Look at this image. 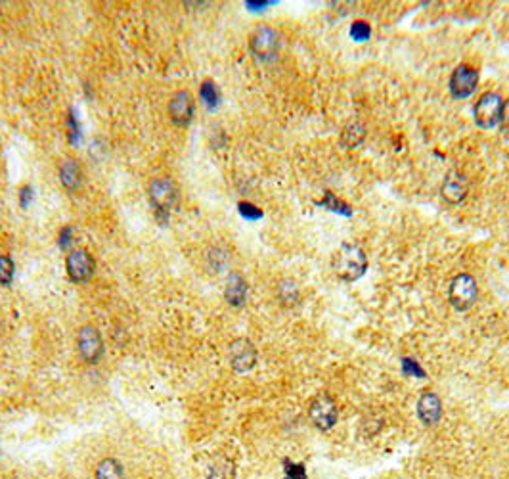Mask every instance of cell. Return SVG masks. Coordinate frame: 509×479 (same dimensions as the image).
Returning a JSON list of instances; mask_svg holds the SVG:
<instances>
[{"label":"cell","instance_id":"obj_25","mask_svg":"<svg viewBox=\"0 0 509 479\" xmlns=\"http://www.w3.org/2000/svg\"><path fill=\"white\" fill-rule=\"evenodd\" d=\"M402 370H404V374H408V376H419V378H425V372H423L422 366L415 363L414 358L410 357L402 358Z\"/></svg>","mask_w":509,"mask_h":479},{"label":"cell","instance_id":"obj_8","mask_svg":"<svg viewBox=\"0 0 509 479\" xmlns=\"http://www.w3.org/2000/svg\"><path fill=\"white\" fill-rule=\"evenodd\" d=\"M477 85H479V71L469 63H462L452 71L450 77V95L462 100V98H469V96L475 92Z\"/></svg>","mask_w":509,"mask_h":479},{"label":"cell","instance_id":"obj_11","mask_svg":"<svg viewBox=\"0 0 509 479\" xmlns=\"http://www.w3.org/2000/svg\"><path fill=\"white\" fill-rule=\"evenodd\" d=\"M168 117L176 127H188L194 119V100L188 90L174 92L168 102Z\"/></svg>","mask_w":509,"mask_h":479},{"label":"cell","instance_id":"obj_17","mask_svg":"<svg viewBox=\"0 0 509 479\" xmlns=\"http://www.w3.org/2000/svg\"><path fill=\"white\" fill-rule=\"evenodd\" d=\"M364 136H366V128H364V125L358 121L348 123L347 127L343 128V144H345L347 148H356V146H360L362 140H364Z\"/></svg>","mask_w":509,"mask_h":479},{"label":"cell","instance_id":"obj_23","mask_svg":"<svg viewBox=\"0 0 509 479\" xmlns=\"http://www.w3.org/2000/svg\"><path fill=\"white\" fill-rule=\"evenodd\" d=\"M324 207H328V210L335 211V213H341V215H350L352 213V210L348 207L347 203L345 202H339L337 198L331 194V192H328L326 194V200H324Z\"/></svg>","mask_w":509,"mask_h":479},{"label":"cell","instance_id":"obj_21","mask_svg":"<svg viewBox=\"0 0 509 479\" xmlns=\"http://www.w3.org/2000/svg\"><path fill=\"white\" fill-rule=\"evenodd\" d=\"M13 261L10 255H0V284L2 286H10L13 280Z\"/></svg>","mask_w":509,"mask_h":479},{"label":"cell","instance_id":"obj_2","mask_svg":"<svg viewBox=\"0 0 509 479\" xmlns=\"http://www.w3.org/2000/svg\"><path fill=\"white\" fill-rule=\"evenodd\" d=\"M149 202L154 205L155 217L159 223L168 221V210L178 202V186L171 178H155L149 184Z\"/></svg>","mask_w":509,"mask_h":479},{"label":"cell","instance_id":"obj_30","mask_svg":"<svg viewBox=\"0 0 509 479\" xmlns=\"http://www.w3.org/2000/svg\"><path fill=\"white\" fill-rule=\"evenodd\" d=\"M268 2H247V8L249 10H262V8H266Z\"/></svg>","mask_w":509,"mask_h":479},{"label":"cell","instance_id":"obj_5","mask_svg":"<svg viewBox=\"0 0 509 479\" xmlns=\"http://www.w3.org/2000/svg\"><path fill=\"white\" fill-rule=\"evenodd\" d=\"M77 349L85 363L98 365L104 357V339L98 328L92 325L80 326L77 332Z\"/></svg>","mask_w":509,"mask_h":479},{"label":"cell","instance_id":"obj_19","mask_svg":"<svg viewBox=\"0 0 509 479\" xmlns=\"http://www.w3.org/2000/svg\"><path fill=\"white\" fill-rule=\"evenodd\" d=\"M200 98L201 102L205 104V108L207 109H214L219 104H221V92H219V88H216V85H214L211 79L201 83Z\"/></svg>","mask_w":509,"mask_h":479},{"label":"cell","instance_id":"obj_12","mask_svg":"<svg viewBox=\"0 0 509 479\" xmlns=\"http://www.w3.org/2000/svg\"><path fill=\"white\" fill-rule=\"evenodd\" d=\"M441 194L444 202L452 205H460L467 196V183L460 173H450L441 186Z\"/></svg>","mask_w":509,"mask_h":479},{"label":"cell","instance_id":"obj_7","mask_svg":"<svg viewBox=\"0 0 509 479\" xmlns=\"http://www.w3.org/2000/svg\"><path fill=\"white\" fill-rule=\"evenodd\" d=\"M96 263L87 250H71L66 257V270L69 280L75 284L88 282L94 274Z\"/></svg>","mask_w":509,"mask_h":479},{"label":"cell","instance_id":"obj_3","mask_svg":"<svg viewBox=\"0 0 509 479\" xmlns=\"http://www.w3.org/2000/svg\"><path fill=\"white\" fill-rule=\"evenodd\" d=\"M249 48L259 61H272L280 52V33L268 25H259L249 35Z\"/></svg>","mask_w":509,"mask_h":479},{"label":"cell","instance_id":"obj_6","mask_svg":"<svg viewBox=\"0 0 509 479\" xmlns=\"http://www.w3.org/2000/svg\"><path fill=\"white\" fill-rule=\"evenodd\" d=\"M308 416H310V422L321 430V432H328L331 430L335 424H337V418H339V408L335 405V401L329 395H318L316 399H312V403L308 406Z\"/></svg>","mask_w":509,"mask_h":479},{"label":"cell","instance_id":"obj_22","mask_svg":"<svg viewBox=\"0 0 509 479\" xmlns=\"http://www.w3.org/2000/svg\"><path fill=\"white\" fill-rule=\"evenodd\" d=\"M369 35H372V28H369L368 21L358 20L350 25V37H352L355 41H368Z\"/></svg>","mask_w":509,"mask_h":479},{"label":"cell","instance_id":"obj_18","mask_svg":"<svg viewBox=\"0 0 509 479\" xmlns=\"http://www.w3.org/2000/svg\"><path fill=\"white\" fill-rule=\"evenodd\" d=\"M207 479H234L235 478V466L228 460H219L207 466V472H205Z\"/></svg>","mask_w":509,"mask_h":479},{"label":"cell","instance_id":"obj_24","mask_svg":"<svg viewBox=\"0 0 509 479\" xmlns=\"http://www.w3.org/2000/svg\"><path fill=\"white\" fill-rule=\"evenodd\" d=\"M238 211H240V215L243 217V219H247V221H257V219H261L262 217V211L259 210L257 205H253V203L249 202H240Z\"/></svg>","mask_w":509,"mask_h":479},{"label":"cell","instance_id":"obj_28","mask_svg":"<svg viewBox=\"0 0 509 479\" xmlns=\"http://www.w3.org/2000/svg\"><path fill=\"white\" fill-rule=\"evenodd\" d=\"M500 127L503 128V133H509V100L502 104V114H500Z\"/></svg>","mask_w":509,"mask_h":479},{"label":"cell","instance_id":"obj_14","mask_svg":"<svg viewBox=\"0 0 509 479\" xmlns=\"http://www.w3.org/2000/svg\"><path fill=\"white\" fill-rule=\"evenodd\" d=\"M224 297L232 307H241L247 299V282L241 277L240 272H232L226 280V288H224Z\"/></svg>","mask_w":509,"mask_h":479},{"label":"cell","instance_id":"obj_26","mask_svg":"<svg viewBox=\"0 0 509 479\" xmlns=\"http://www.w3.org/2000/svg\"><path fill=\"white\" fill-rule=\"evenodd\" d=\"M71 234H73V229L71 226H63L60 230V234H58V243H60V248L67 250L69 248V243H71Z\"/></svg>","mask_w":509,"mask_h":479},{"label":"cell","instance_id":"obj_16","mask_svg":"<svg viewBox=\"0 0 509 479\" xmlns=\"http://www.w3.org/2000/svg\"><path fill=\"white\" fill-rule=\"evenodd\" d=\"M94 479H125L123 464L115 459H104L94 470Z\"/></svg>","mask_w":509,"mask_h":479},{"label":"cell","instance_id":"obj_10","mask_svg":"<svg viewBox=\"0 0 509 479\" xmlns=\"http://www.w3.org/2000/svg\"><path fill=\"white\" fill-rule=\"evenodd\" d=\"M228 355H230V365L238 374H245V372L251 370L257 365V357H259L255 345L247 338H240L232 341Z\"/></svg>","mask_w":509,"mask_h":479},{"label":"cell","instance_id":"obj_13","mask_svg":"<svg viewBox=\"0 0 509 479\" xmlns=\"http://www.w3.org/2000/svg\"><path fill=\"white\" fill-rule=\"evenodd\" d=\"M417 416L425 425H435L442 416V403L436 393H423L417 401Z\"/></svg>","mask_w":509,"mask_h":479},{"label":"cell","instance_id":"obj_15","mask_svg":"<svg viewBox=\"0 0 509 479\" xmlns=\"http://www.w3.org/2000/svg\"><path fill=\"white\" fill-rule=\"evenodd\" d=\"M60 181L63 188L69 192H77L82 184V169L79 163L71 157H66L60 165Z\"/></svg>","mask_w":509,"mask_h":479},{"label":"cell","instance_id":"obj_29","mask_svg":"<svg viewBox=\"0 0 509 479\" xmlns=\"http://www.w3.org/2000/svg\"><path fill=\"white\" fill-rule=\"evenodd\" d=\"M31 200H33V188H31V186H21L20 190L21 207H27V205L31 203Z\"/></svg>","mask_w":509,"mask_h":479},{"label":"cell","instance_id":"obj_20","mask_svg":"<svg viewBox=\"0 0 509 479\" xmlns=\"http://www.w3.org/2000/svg\"><path fill=\"white\" fill-rule=\"evenodd\" d=\"M280 301L283 305H295L299 301V288L293 280H283L280 284Z\"/></svg>","mask_w":509,"mask_h":479},{"label":"cell","instance_id":"obj_1","mask_svg":"<svg viewBox=\"0 0 509 479\" xmlns=\"http://www.w3.org/2000/svg\"><path fill=\"white\" fill-rule=\"evenodd\" d=\"M335 274L345 282H356L368 270V257L360 245L356 243H343L339 250L333 253L331 261Z\"/></svg>","mask_w":509,"mask_h":479},{"label":"cell","instance_id":"obj_4","mask_svg":"<svg viewBox=\"0 0 509 479\" xmlns=\"http://www.w3.org/2000/svg\"><path fill=\"white\" fill-rule=\"evenodd\" d=\"M477 296H479V288H477L475 278L471 274H458L450 282L448 301L455 310L465 313L467 309H471L477 301Z\"/></svg>","mask_w":509,"mask_h":479},{"label":"cell","instance_id":"obj_27","mask_svg":"<svg viewBox=\"0 0 509 479\" xmlns=\"http://www.w3.org/2000/svg\"><path fill=\"white\" fill-rule=\"evenodd\" d=\"M286 472H288V479H305L307 478V473H305V468L302 464H289L286 468Z\"/></svg>","mask_w":509,"mask_h":479},{"label":"cell","instance_id":"obj_9","mask_svg":"<svg viewBox=\"0 0 509 479\" xmlns=\"http://www.w3.org/2000/svg\"><path fill=\"white\" fill-rule=\"evenodd\" d=\"M502 98L496 92H486L481 96V100L475 104V123L481 128H494L500 125V114H502Z\"/></svg>","mask_w":509,"mask_h":479}]
</instances>
